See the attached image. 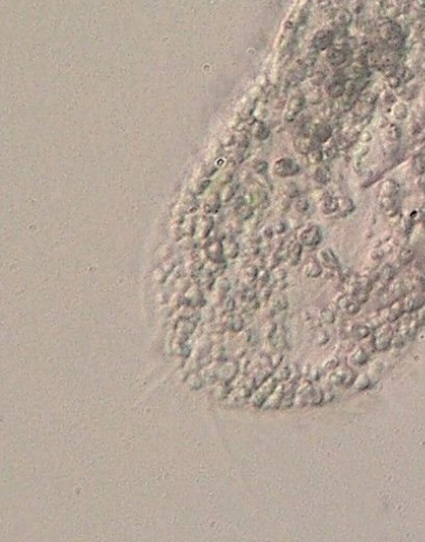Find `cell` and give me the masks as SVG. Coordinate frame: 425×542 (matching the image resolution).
<instances>
[{"instance_id": "1", "label": "cell", "mask_w": 425, "mask_h": 542, "mask_svg": "<svg viewBox=\"0 0 425 542\" xmlns=\"http://www.w3.org/2000/svg\"><path fill=\"white\" fill-rule=\"evenodd\" d=\"M379 33L387 44L388 49L399 51L404 43V36L401 25L394 21L385 22L379 28Z\"/></svg>"}, {"instance_id": "2", "label": "cell", "mask_w": 425, "mask_h": 542, "mask_svg": "<svg viewBox=\"0 0 425 542\" xmlns=\"http://www.w3.org/2000/svg\"><path fill=\"white\" fill-rule=\"evenodd\" d=\"M298 240L304 248L314 249L323 240V230L318 225H309L301 228L298 233Z\"/></svg>"}, {"instance_id": "3", "label": "cell", "mask_w": 425, "mask_h": 542, "mask_svg": "<svg viewBox=\"0 0 425 542\" xmlns=\"http://www.w3.org/2000/svg\"><path fill=\"white\" fill-rule=\"evenodd\" d=\"M272 173L279 178L294 177L300 172L299 164L290 157H281L276 159L272 164Z\"/></svg>"}, {"instance_id": "4", "label": "cell", "mask_w": 425, "mask_h": 542, "mask_svg": "<svg viewBox=\"0 0 425 542\" xmlns=\"http://www.w3.org/2000/svg\"><path fill=\"white\" fill-rule=\"evenodd\" d=\"M306 97L301 93H293L290 97L286 104L285 109H283V120L287 123H292L293 121L298 118L300 112L304 110L306 105Z\"/></svg>"}, {"instance_id": "5", "label": "cell", "mask_w": 425, "mask_h": 542, "mask_svg": "<svg viewBox=\"0 0 425 542\" xmlns=\"http://www.w3.org/2000/svg\"><path fill=\"white\" fill-rule=\"evenodd\" d=\"M347 75L343 71H337L326 85V91L331 99H340L345 92L347 84Z\"/></svg>"}, {"instance_id": "6", "label": "cell", "mask_w": 425, "mask_h": 542, "mask_svg": "<svg viewBox=\"0 0 425 542\" xmlns=\"http://www.w3.org/2000/svg\"><path fill=\"white\" fill-rule=\"evenodd\" d=\"M334 40V31L330 28H323L314 34L311 46L314 51H325L332 46Z\"/></svg>"}, {"instance_id": "7", "label": "cell", "mask_w": 425, "mask_h": 542, "mask_svg": "<svg viewBox=\"0 0 425 542\" xmlns=\"http://www.w3.org/2000/svg\"><path fill=\"white\" fill-rule=\"evenodd\" d=\"M318 260L319 263L323 266L324 269L327 270H333V271H340L342 270V265H340V260L338 256L331 248H323L318 253Z\"/></svg>"}, {"instance_id": "8", "label": "cell", "mask_w": 425, "mask_h": 542, "mask_svg": "<svg viewBox=\"0 0 425 542\" xmlns=\"http://www.w3.org/2000/svg\"><path fill=\"white\" fill-rule=\"evenodd\" d=\"M249 199L248 203L252 205L255 209H267L270 206L269 192L261 188L257 182L250 190Z\"/></svg>"}, {"instance_id": "9", "label": "cell", "mask_w": 425, "mask_h": 542, "mask_svg": "<svg viewBox=\"0 0 425 542\" xmlns=\"http://www.w3.org/2000/svg\"><path fill=\"white\" fill-rule=\"evenodd\" d=\"M333 127L328 121L315 123L310 130V136L319 144H324L333 137Z\"/></svg>"}, {"instance_id": "10", "label": "cell", "mask_w": 425, "mask_h": 542, "mask_svg": "<svg viewBox=\"0 0 425 542\" xmlns=\"http://www.w3.org/2000/svg\"><path fill=\"white\" fill-rule=\"evenodd\" d=\"M350 49L344 46V44H339V46H331L327 49L326 59L327 62L331 64L332 66H340L344 64L349 57Z\"/></svg>"}, {"instance_id": "11", "label": "cell", "mask_w": 425, "mask_h": 542, "mask_svg": "<svg viewBox=\"0 0 425 542\" xmlns=\"http://www.w3.org/2000/svg\"><path fill=\"white\" fill-rule=\"evenodd\" d=\"M321 146L310 136H295L293 140V148L298 154L301 156H307L311 151Z\"/></svg>"}, {"instance_id": "12", "label": "cell", "mask_w": 425, "mask_h": 542, "mask_svg": "<svg viewBox=\"0 0 425 542\" xmlns=\"http://www.w3.org/2000/svg\"><path fill=\"white\" fill-rule=\"evenodd\" d=\"M319 209L324 215H331L338 212V197H334L327 192L319 200Z\"/></svg>"}, {"instance_id": "13", "label": "cell", "mask_w": 425, "mask_h": 542, "mask_svg": "<svg viewBox=\"0 0 425 542\" xmlns=\"http://www.w3.org/2000/svg\"><path fill=\"white\" fill-rule=\"evenodd\" d=\"M250 132L258 141H266V140L269 139L270 135H271L269 127L265 124L263 121L258 119L254 120L253 123L250 124Z\"/></svg>"}, {"instance_id": "14", "label": "cell", "mask_w": 425, "mask_h": 542, "mask_svg": "<svg viewBox=\"0 0 425 542\" xmlns=\"http://www.w3.org/2000/svg\"><path fill=\"white\" fill-rule=\"evenodd\" d=\"M301 271L304 273V276H306L307 278L318 279L321 276V274H323L324 268L319 263V260L311 258L310 260H307V262L304 264V266H302Z\"/></svg>"}, {"instance_id": "15", "label": "cell", "mask_w": 425, "mask_h": 542, "mask_svg": "<svg viewBox=\"0 0 425 542\" xmlns=\"http://www.w3.org/2000/svg\"><path fill=\"white\" fill-rule=\"evenodd\" d=\"M302 250H304V247H302V245L298 240L293 241V243L288 247L286 259L290 266L295 267L298 265L302 257Z\"/></svg>"}, {"instance_id": "16", "label": "cell", "mask_w": 425, "mask_h": 542, "mask_svg": "<svg viewBox=\"0 0 425 542\" xmlns=\"http://www.w3.org/2000/svg\"><path fill=\"white\" fill-rule=\"evenodd\" d=\"M312 177L315 182H318L321 186H326V184L331 181L332 174L330 169L324 164H318L314 165L312 171Z\"/></svg>"}, {"instance_id": "17", "label": "cell", "mask_w": 425, "mask_h": 542, "mask_svg": "<svg viewBox=\"0 0 425 542\" xmlns=\"http://www.w3.org/2000/svg\"><path fill=\"white\" fill-rule=\"evenodd\" d=\"M379 206L388 218L397 217L399 215L398 203L396 197H379Z\"/></svg>"}, {"instance_id": "18", "label": "cell", "mask_w": 425, "mask_h": 542, "mask_svg": "<svg viewBox=\"0 0 425 542\" xmlns=\"http://www.w3.org/2000/svg\"><path fill=\"white\" fill-rule=\"evenodd\" d=\"M401 129L397 124L394 123H387L384 127H382L381 136L382 141H388V142H399L401 139Z\"/></svg>"}, {"instance_id": "19", "label": "cell", "mask_w": 425, "mask_h": 542, "mask_svg": "<svg viewBox=\"0 0 425 542\" xmlns=\"http://www.w3.org/2000/svg\"><path fill=\"white\" fill-rule=\"evenodd\" d=\"M400 192L399 183L392 179L384 180L379 189V197H396Z\"/></svg>"}, {"instance_id": "20", "label": "cell", "mask_w": 425, "mask_h": 542, "mask_svg": "<svg viewBox=\"0 0 425 542\" xmlns=\"http://www.w3.org/2000/svg\"><path fill=\"white\" fill-rule=\"evenodd\" d=\"M356 210V203L349 196H340L338 197V211L340 215L347 216L350 215Z\"/></svg>"}, {"instance_id": "21", "label": "cell", "mask_w": 425, "mask_h": 542, "mask_svg": "<svg viewBox=\"0 0 425 542\" xmlns=\"http://www.w3.org/2000/svg\"><path fill=\"white\" fill-rule=\"evenodd\" d=\"M321 149H323V152H324V160H329V161L333 160V159L337 158V156L340 152V148H339L337 139H334L333 137L329 140V141L321 144Z\"/></svg>"}, {"instance_id": "22", "label": "cell", "mask_w": 425, "mask_h": 542, "mask_svg": "<svg viewBox=\"0 0 425 542\" xmlns=\"http://www.w3.org/2000/svg\"><path fill=\"white\" fill-rule=\"evenodd\" d=\"M351 13L347 10H340L333 14V24L338 29L346 28L351 22Z\"/></svg>"}, {"instance_id": "23", "label": "cell", "mask_w": 425, "mask_h": 542, "mask_svg": "<svg viewBox=\"0 0 425 542\" xmlns=\"http://www.w3.org/2000/svg\"><path fill=\"white\" fill-rule=\"evenodd\" d=\"M281 195L288 197V198L294 200L298 198L300 195V189L298 184H296L294 181H287L281 186L280 188Z\"/></svg>"}, {"instance_id": "24", "label": "cell", "mask_w": 425, "mask_h": 542, "mask_svg": "<svg viewBox=\"0 0 425 542\" xmlns=\"http://www.w3.org/2000/svg\"><path fill=\"white\" fill-rule=\"evenodd\" d=\"M383 175V172L382 171H379V170H370L367 172V173L363 176L362 180H361V187L362 188H368L370 187L371 184L375 183L376 181L381 179V177Z\"/></svg>"}, {"instance_id": "25", "label": "cell", "mask_w": 425, "mask_h": 542, "mask_svg": "<svg viewBox=\"0 0 425 542\" xmlns=\"http://www.w3.org/2000/svg\"><path fill=\"white\" fill-rule=\"evenodd\" d=\"M408 109L407 106L401 102H396V103L390 107V114L395 120L401 121L407 117Z\"/></svg>"}, {"instance_id": "26", "label": "cell", "mask_w": 425, "mask_h": 542, "mask_svg": "<svg viewBox=\"0 0 425 542\" xmlns=\"http://www.w3.org/2000/svg\"><path fill=\"white\" fill-rule=\"evenodd\" d=\"M379 272H380V279L383 280L384 282L387 284H389L392 280H395L397 274L395 267L391 266L390 264L384 265Z\"/></svg>"}, {"instance_id": "27", "label": "cell", "mask_w": 425, "mask_h": 542, "mask_svg": "<svg viewBox=\"0 0 425 542\" xmlns=\"http://www.w3.org/2000/svg\"><path fill=\"white\" fill-rule=\"evenodd\" d=\"M292 206L294 210L299 214H306L309 210H310V202L306 198V197H298L292 202Z\"/></svg>"}, {"instance_id": "28", "label": "cell", "mask_w": 425, "mask_h": 542, "mask_svg": "<svg viewBox=\"0 0 425 542\" xmlns=\"http://www.w3.org/2000/svg\"><path fill=\"white\" fill-rule=\"evenodd\" d=\"M306 158H307L308 162L310 163L311 165H313V167H314V165L320 164L321 162L324 161V152H323V149H321V146L311 151L306 156Z\"/></svg>"}, {"instance_id": "29", "label": "cell", "mask_w": 425, "mask_h": 542, "mask_svg": "<svg viewBox=\"0 0 425 542\" xmlns=\"http://www.w3.org/2000/svg\"><path fill=\"white\" fill-rule=\"evenodd\" d=\"M258 273H259V269L257 268L256 266H248L246 269H244L243 272V278L246 280V282L250 285L255 284L256 281H257V277H258Z\"/></svg>"}, {"instance_id": "30", "label": "cell", "mask_w": 425, "mask_h": 542, "mask_svg": "<svg viewBox=\"0 0 425 542\" xmlns=\"http://www.w3.org/2000/svg\"><path fill=\"white\" fill-rule=\"evenodd\" d=\"M254 214H255V208L248 202L244 203V205L241 206L239 210H238V215H239L241 220L251 219L254 216Z\"/></svg>"}, {"instance_id": "31", "label": "cell", "mask_w": 425, "mask_h": 542, "mask_svg": "<svg viewBox=\"0 0 425 542\" xmlns=\"http://www.w3.org/2000/svg\"><path fill=\"white\" fill-rule=\"evenodd\" d=\"M270 280H271V272H270V270L268 268H263V269L259 270L258 277H257L256 284H257V286L259 287V288H262V287L269 285Z\"/></svg>"}, {"instance_id": "32", "label": "cell", "mask_w": 425, "mask_h": 542, "mask_svg": "<svg viewBox=\"0 0 425 542\" xmlns=\"http://www.w3.org/2000/svg\"><path fill=\"white\" fill-rule=\"evenodd\" d=\"M252 168L256 176L265 175L267 174V172L269 170V163L266 160H263V159H256L252 165Z\"/></svg>"}, {"instance_id": "33", "label": "cell", "mask_w": 425, "mask_h": 542, "mask_svg": "<svg viewBox=\"0 0 425 542\" xmlns=\"http://www.w3.org/2000/svg\"><path fill=\"white\" fill-rule=\"evenodd\" d=\"M292 206V199L288 198V197L281 195L280 198L276 202V210L279 213H287L290 208Z\"/></svg>"}, {"instance_id": "34", "label": "cell", "mask_w": 425, "mask_h": 542, "mask_svg": "<svg viewBox=\"0 0 425 542\" xmlns=\"http://www.w3.org/2000/svg\"><path fill=\"white\" fill-rule=\"evenodd\" d=\"M323 100V93L319 88H314L306 95V101L310 104H319Z\"/></svg>"}, {"instance_id": "35", "label": "cell", "mask_w": 425, "mask_h": 542, "mask_svg": "<svg viewBox=\"0 0 425 542\" xmlns=\"http://www.w3.org/2000/svg\"><path fill=\"white\" fill-rule=\"evenodd\" d=\"M384 256H385V251L383 249V247L382 248L375 247L371 250V252L369 253V259H370L371 262H375V263L379 264L382 260V259L384 258Z\"/></svg>"}, {"instance_id": "36", "label": "cell", "mask_w": 425, "mask_h": 542, "mask_svg": "<svg viewBox=\"0 0 425 542\" xmlns=\"http://www.w3.org/2000/svg\"><path fill=\"white\" fill-rule=\"evenodd\" d=\"M257 183L259 184L261 188L265 189L267 192H271V191L274 189L273 187V183L271 182V180L269 179V178L265 175H259L257 176Z\"/></svg>"}, {"instance_id": "37", "label": "cell", "mask_w": 425, "mask_h": 542, "mask_svg": "<svg viewBox=\"0 0 425 542\" xmlns=\"http://www.w3.org/2000/svg\"><path fill=\"white\" fill-rule=\"evenodd\" d=\"M287 278V271L286 269L281 268V267H276L275 269L272 270V274H271V279L275 280L276 283L281 282V281H285Z\"/></svg>"}, {"instance_id": "38", "label": "cell", "mask_w": 425, "mask_h": 542, "mask_svg": "<svg viewBox=\"0 0 425 542\" xmlns=\"http://www.w3.org/2000/svg\"><path fill=\"white\" fill-rule=\"evenodd\" d=\"M396 102H397V99H396V95L394 93H392L391 91H388V90L384 91V93L382 94V103L385 106L391 107L392 105L396 103Z\"/></svg>"}, {"instance_id": "39", "label": "cell", "mask_w": 425, "mask_h": 542, "mask_svg": "<svg viewBox=\"0 0 425 542\" xmlns=\"http://www.w3.org/2000/svg\"><path fill=\"white\" fill-rule=\"evenodd\" d=\"M411 260H413V252L409 251L408 249H404L400 253H399L398 260L401 265L408 264Z\"/></svg>"}, {"instance_id": "40", "label": "cell", "mask_w": 425, "mask_h": 542, "mask_svg": "<svg viewBox=\"0 0 425 542\" xmlns=\"http://www.w3.org/2000/svg\"><path fill=\"white\" fill-rule=\"evenodd\" d=\"M386 83H387V85L389 86V88L391 89H397L400 87L403 83L401 81V79L399 78L397 74L394 75H390L388 78H386Z\"/></svg>"}, {"instance_id": "41", "label": "cell", "mask_w": 425, "mask_h": 542, "mask_svg": "<svg viewBox=\"0 0 425 542\" xmlns=\"http://www.w3.org/2000/svg\"><path fill=\"white\" fill-rule=\"evenodd\" d=\"M324 80H325V74L323 72H315L310 78L311 84L314 87L320 86L324 83Z\"/></svg>"}, {"instance_id": "42", "label": "cell", "mask_w": 425, "mask_h": 542, "mask_svg": "<svg viewBox=\"0 0 425 542\" xmlns=\"http://www.w3.org/2000/svg\"><path fill=\"white\" fill-rule=\"evenodd\" d=\"M274 230H273V227L271 226H267L262 229L261 231V237L262 238L265 239V241H271L272 238H274Z\"/></svg>"}, {"instance_id": "43", "label": "cell", "mask_w": 425, "mask_h": 542, "mask_svg": "<svg viewBox=\"0 0 425 542\" xmlns=\"http://www.w3.org/2000/svg\"><path fill=\"white\" fill-rule=\"evenodd\" d=\"M287 229H288L287 224L283 220H277L273 226V230L275 234H278V235L285 233L287 231Z\"/></svg>"}, {"instance_id": "44", "label": "cell", "mask_w": 425, "mask_h": 542, "mask_svg": "<svg viewBox=\"0 0 425 542\" xmlns=\"http://www.w3.org/2000/svg\"><path fill=\"white\" fill-rule=\"evenodd\" d=\"M274 306H275V308H277V309H279V310H280V309L282 310L283 308H286L287 306H288V301H287L286 297H283V296L278 297L277 299L275 300Z\"/></svg>"}, {"instance_id": "45", "label": "cell", "mask_w": 425, "mask_h": 542, "mask_svg": "<svg viewBox=\"0 0 425 542\" xmlns=\"http://www.w3.org/2000/svg\"><path fill=\"white\" fill-rule=\"evenodd\" d=\"M271 293H272V287L270 285H267L261 288V298L262 300H265V301H267V300L271 297Z\"/></svg>"}, {"instance_id": "46", "label": "cell", "mask_w": 425, "mask_h": 542, "mask_svg": "<svg viewBox=\"0 0 425 542\" xmlns=\"http://www.w3.org/2000/svg\"><path fill=\"white\" fill-rule=\"evenodd\" d=\"M371 139H372V135H371V133H370L368 130H363L362 132L360 133L359 140H361V141H362L363 143L369 142Z\"/></svg>"}, {"instance_id": "47", "label": "cell", "mask_w": 425, "mask_h": 542, "mask_svg": "<svg viewBox=\"0 0 425 542\" xmlns=\"http://www.w3.org/2000/svg\"><path fill=\"white\" fill-rule=\"evenodd\" d=\"M321 314H323V317H324L325 320L329 321V322L333 321L334 315H333V312H332L330 309H324L323 311H321Z\"/></svg>"}, {"instance_id": "48", "label": "cell", "mask_w": 425, "mask_h": 542, "mask_svg": "<svg viewBox=\"0 0 425 542\" xmlns=\"http://www.w3.org/2000/svg\"><path fill=\"white\" fill-rule=\"evenodd\" d=\"M415 3L420 9H425V0H415Z\"/></svg>"}]
</instances>
